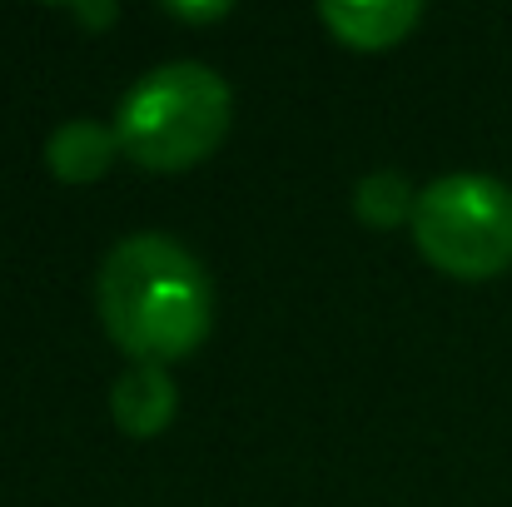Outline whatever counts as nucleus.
Returning a JSON list of instances; mask_svg holds the SVG:
<instances>
[{
	"label": "nucleus",
	"mask_w": 512,
	"mask_h": 507,
	"mask_svg": "<svg viewBox=\"0 0 512 507\" xmlns=\"http://www.w3.org/2000/svg\"><path fill=\"white\" fill-rule=\"evenodd\" d=\"M95 304L105 334L135 363L189 358L214 324V294L199 259L170 234H130L120 239L95 279Z\"/></svg>",
	"instance_id": "1"
},
{
	"label": "nucleus",
	"mask_w": 512,
	"mask_h": 507,
	"mask_svg": "<svg viewBox=\"0 0 512 507\" xmlns=\"http://www.w3.org/2000/svg\"><path fill=\"white\" fill-rule=\"evenodd\" d=\"M229 115L234 100L219 70L199 60H170L125 90L115 110V135L135 165L179 174L219 150V140L229 135Z\"/></svg>",
	"instance_id": "2"
},
{
	"label": "nucleus",
	"mask_w": 512,
	"mask_h": 507,
	"mask_svg": "<svg viewBox=\"0 0 512 507\" xmlns=\"http://www.w3.org/2000/svg\"><path fill=\"white\" fill-rule=\"evenodd\" d=\"M413 244L448 279H498L512 264V189L493 174L433 179L413 209Z\"/></svg>",
	"instance_id": "3"
},
{
	"label": "nucleus",
	"mask_w": 512,
	"mask_h": 507,
	"mask_svg": "<svg viewBox=\"0 0 512 507\" xmlns=\"http://www.w3.org/2000/svg\"><path fill=\"white\" fill-rule=\"evenodd\" d=\"M174 408H179V388L170 368L160 363H130L110 388V413L125 438H160L170 428Z\"/></svg>",
	"instance_id": "4"
},
{
	"label": "nucleus",
	"mask_w": 512,
	"mask_h": 507,
	"mask_svg": "<svg viewBox=\"0 0 512 507\" xmlns=\"http://www.w3.org/2000/svg\"><path fill=\"white\" fill-rule=\"evenodd\" d=\"M319 20L348 50H393L423 20L418 0H324Z\"/></svg>",
	"instance_id": "5"
},
{
	"label": "nucleus",
	"mask_w": 512,
	"mask_h": 507,
	"mask_svg": "<svg viewBox=\"0 0 512 507\" xmlns=\"http://www.w3.org/2000/svg\"><path fill=\"white\" fill-rule=\"evenodd\" d=\"M115 160H120V135L115 125H100V120H65L45 140V165L65 184H90Z\"/></svg>",
	"instance_id": "6"
},
{
	"label": "nucleus",
	"mask_w": 512,
	"mask_h": 507,
	"mask_svg": "<svg viewBox=\"0 0 512 507\" xmlns=\"http://www.w3.org/2000/svg\"><path fill=\"white\" fill-rule=\"evenodd\" d=\"M413 209H418V194L398 169H378V174H363L353 184V214L368 229H393V224L413 219Z\"/></svg>",
	"instance_id": "7"
},
{
	"label": "nucleus",
	"mask_w": 512,
	"mask_h": 507,
	"mask_svg": "<svg viewBox=\"0 0 512 507\" xmlns=\"http://www.w3.org/2000/svg\"><path fill=\"white\" fill-rule=\"evenodd\" d=\"M234 5L229 0H214V5H165V15L174 20H194V25H209V20H224Z\"/></svg>",
	"instance_id": "8"
},
{
	"label": "nucleus",
	"mask_w": 512,
	"mask_h": 507,
	"mask_svg": "<svg viewBox=\"0 0 512 507\" xmlns=\"http://www.w3.org/2000/svg\"><path fill=\"white\" fill-rule=\"evenodd\" d=\"M70 15H75L80 25H90V30H105V25L115 20V5H75Z\"/></svg>",
	"instance_id": "9"
}]
</instances>
